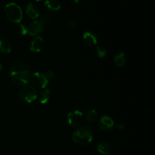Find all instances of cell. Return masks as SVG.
Wrapping results in <instances>:
<instances>
[{"label": "cell", "instance_id": "44dd1931", "mask_svg": "<svg viewBox=\"0 0 155 155\" xmlns=\"http://www.w3.org/2000/svg\"><path fill=\"white\" fill-rule=\"evenodd\" d=\"M44 74H45V76L46 77L47 80H48L49 82L51 81V80H52L56 76L55 72H54V71H52V70H48V71H45V72L44 73Z\"/></svg>", "mask_w": 155, "mask_h": 155}, {"label": "cell", "instance_id": "4fadbf2b", "mask_svg": "<svg viewBox=\"0 0 155 155\" xmlns=\"http://www.w3.org/2000/svg\"><path fill=\"white\" fill-rule=\"evenodd\" d=\"M45 6L49 10L56 12V11L60 10L61 7V3L59 0H45Z\"/></svg>", "mask_w": 155, "mask_h": 155}, {"label": "cell", "instance_id": "4316f807", "mask_svg": "<svg viewBox=\"0 0 155 155\" xmlns=\"http://www.w3.org/2000/svg\"><path fill=\"white\" fill-rule=\"evenodd\" d=\"M109 155H115V154H109Z\"/></svg>", "mask_w": 155, "mask_h": 155}, {"label": "cell", "instance_id": "e0dca14e", "mask_svg": "<svg viewBox=\"0 0 155 155\" xmlns=\"http://www.w3.org/2000/svg\"><path fill=\"white\" fill-rule=\"evenodd\" d=\"M114 63L117 68H122L126 63V54L124 52H120L114 56Z\"/></svg>", "mask_w": 155, "mask_h": 155}, {"label": "cell", "instance_id": "ac0fdd59", "mask_svg": "<svg viewBox=\"0 0 155 155\" xmlns=\"http://www.w3.org/2000/svg\"><path fill=\"white\" fill-rule=\"evenodd\" d=\"M96 52L98 56L101 58H104L106 57L107 54V50L104 45H98L96 47Z\"/></svg>", "mask_w": 155, "mask_h": 155}, {"label": "cell", "instance_id": "5bb4252c", "mask_svg": "<svg viewBox=\"0 0 155 155\" xmlns=\"http://www.w3.org/2000/svg\"><path fill=\"white\" fill-rule=\"evenodd\" d=\"M50 95H51V92L49 89H44L41 91L40 93L37 95V98L40 104H45L49 101Z\"/></svg>", "mask_w": 155, "mask_h": 155}, {"label": "cell", "instance_id": "8fae6325", "mask_svg": "<svg viewBox=\"0 0 155 155\" xmlns=\"http://www.w3.org/2000/svg\"><path fill=\"white\" fill-rule=\"evenodd\" d=\"M26 13L32 19H36L40 15V10L37 5L30 2L26 6Z\"/></svg>", "mask_w": 155, "mask_h": 155}, {"label": "cell", "instance_id": "8992f818", "mask_svg": "<svg viewBox=\"0 0 155 155\" xmlns=\"http://www.w3.org/2000/svg\"><path fill=\"white\" fill-rule=\"evenodd\" d=\"M83 114L80 110H75L68 113V116H67V120H68V124L71 127L76 128L80 125L82 120H83Z\"/></svg>", "mask_w": 155, "mask_h": 155}, {"label": "cell", "instance_id": "cb8c5ba5", "mask_svg": "<svg viewBox=\"0 0 155 155\" xmlns=\"http://www.w3.org/2000/svg\"><path fill=\"white\" fill-rule=\"evenodd\" d=\"M71 1H72L74 3H75V4H78V3L80 2V0H71Z\"/></svg>", "mask_w": 155, "mask_h": 155}, {"label": "cell", "instance_id": "7402d4cb", "mask_svg": "<svg viewBox=\"0 0 155 155\" xmlns=\"http://www.w3.org/2000/svg\"><path fill=\"white\" fill-rule=\"evenodd\" d=\"M68 27H69V29H71V30H75L76 28L77 27V21H76L75 19H70L69 21H68Z\"/></svg>", "mask_w": 155, "mask_h": 155}, {"label": "cell", "instance_id": "7c38bea8", "mask_svg": "<svg viewBox=\"0 0 155 155\" xmlns=\"http://www.w3.org/2000/svg\"><path fill=\"white\" fill-rule=\"evenodd\" d=\"M110 149H111V147H110V144L107 142H104V141L99 142L97 145L98 152L103 155H107L110 154Z\"/></svg>", "mask_w": 155, "mask_h": 155}, {"label": "cell", "instance_id": "d4e9b609", "mask_svg": "<svg viewBox=\"0 0 155 155\" xmlns=\"http://www.w3.org/2000/svg\"><path fill=\"white\" fill-rule=\"evenodd\" d=\"M2 69H3V68H2V65L1 64H0V72H1V71H2Z\"/></svg>", "mask_w": 155, "mask_h": 155}, {"label": "cell", "instance_id": "d6986e66", "mask_svg": "<svg viewBox=\"0 0 155 155\" xmlns=\"http://www.w3.org/2000/svg\"><path fill=\"white\" fill-rule=\"evenodd\" d=\"M51 21V16L50 14L48 13H44L43 15L41 16L39 22L42 24V25H47V24H50Z\"/></svg>", "mask_w": 155, "mask_h": 155}, {"label": "cell", "instance_id": "9c48e42d", "mask_svg": "<svg viewBox=\"0 0 155 155\" xmlns=\"http://www.w3.org/2000/svg\"><path fill=\"white\" fill-rule=\"evenodd\" d=\"M83 39L85 45L89 47L95 46L98 43V36L92 31L85 32L83 36Z\"/></svg>", "mask_w": 155, "mask_h": 155}, {"label": "cell", "instance_id": "5b68a950", "mask_svg": "<svg viewBox=\"0 0 155 155\" xmlns=\"http://www.w3.org/2000/svg\"><path fill=\"white\" fill-rule=\"evenodd\" d=\"M30 82L32 83L31 86H33L35 89H45L49 83L44 73L41 72H36L32 74Z\"/></svg>", "mask_w": 155, "mask_h": 155}, {"label": "cell", "instance_id": "603a6c76", "mask_svg": "<svg viewBox=\"0 0 155 155\" xmlns=\"http://www.w3.org/2000/svg\"><path fill=\"white\" fill-rule=\"evenodd\" d=\"M116 127H117V128L119 129V130H123V129L125 128L126 125L124 124V123L119 122V123H118V124H117Z\"/></svg>", "mask_w": 155, "mask_h": 155}, {"label": "cell", "instance_id": "52a82bcc", "mask_svg": "<svg viewBox=\"0 0 155 155\" xmlns=\"http://www.w3.org/2000/svg\"><path fill=\"white\" fill-rule=\"evenodd\" d=\"M98 127L101 131L110 132L114 127V120L110 116L103 115L98 120Z\"/></svg>", "mask_w": 155, "mask_h": 155}, {"label": "cell", "instance_id": "277c9868", "mask_svg": "<svg viewBox=\"0 0 155 155\" xmlns=\"http://www.w3.org/2000/svg\"><path fill=\"white\" fill-rule=\"evenodd\" d=\"M37 90L31 85L22 86L19 92V96L22 101L26 103H32L37 99Z\"/></svg>", "mask_w": 155, "mask_h": 155}, {"label": "cell", "instance_id": "484cf974", "mask_svg": "<svg viewBox=\"0 0 155 155\" xmlns=\"http://www.w3.org/2000/svg\"><path fill=\"white\" fill-rule=\"evenodd\" d=\"M36 1H37V2H39V1H42V0H36Z\"/></svg>", "mask_w": 155, "mask_h": 155}, {"label": "cell", "instance_id": "2e32d148", "mask_svg": "<svg viewBox=\"0 0 155 155\" xmlns=\"http://www.w3.org/2000/svg\"><path fill=\"white\" fill-rule=\"evenodd\" d=\"M97 117H98V112H97V110H95V109H92V110H89L86 114L85 120H86L87 124H92L96 120Z\"/></svg>", "mask_w": 155, "mask_h": 155}, {"label": "cell", "instance_id": "ffe728a7", "mask_svg": "<svg viewBox=\"0 0 155 155\" xmlns=\"http://www.w3.org/2000/svg\"><path fill=\"white\" fill-rule=\"evenodd\" d=\"M17 31L21 36H26L28 33V30H27V27H26L24 24H19L17 27Z\"/></svg>", "mask_w": 155, "mask_h": 155}, {"label": "cell", "instance_id": "6da1fadb", "mask_svg": "<svg viewBox=\"0 0 155 155\" xmlns=\"http://www.w3.org/2000/svg\"><path fill=\"white\" fill-rule=\"evenodd\" d=\"M31 76V68L27 62L22 61H15L9 70V77L17 87H22L28 84Z\"/></svg>", "mask_w": 155, "mask_h": 155}, {"label": "cell", "instance_id": "ba28073f", "mask_svg": "<svg viewBox=\"0 0 155 155\" xmlns=\"http://www.w3.org/2000/svg\"><path fill=\"white\" fill-rule=\"evenodd\" d=\"M28 34L31 36H39L44 30V26L39 21H33L30 23L27 27Z\"/></svg>", "mask_w": 155, "mask_h": 155}, {"label": "cell", "instance_id": "9a60e30c", "mask_svg": "<svg viewBox=\"0 0 155 155\" xmlns=\"http://www.w3.org/2000/svg\"><path fill=\"white\" fill-rule=\"evenodd\" d=\"M12 44L5 39H0V52L8 54L12 51Z\"/></svg>", "mask_w": 155, "mask_h": 155}, {"label": "cell", "instance_id": "3957f363", "mask_svg": "<svg viewBox=\"0 0 155 155\" xmlns=\"http://www.w3.org/2000/svg\"><path fill=\"white\" fill-rule=\"evenodd\" d=\"M5 14L10 22L20 24L23 19V12L21 8L15 2H9L5 6Z\"/></svg>", "mask_w": 155, "mask_h": 155}, {"label": "cell", "instance_id": "30bf717a", "mask_svg": "<svg viewBox=\"0 0 155 155\" xmlns=\"http://www.w3.org/2000/svg\"><path fill=\"white\" fill-rule=\"evenodd\" d=\"M44 45H45V42L41 36H36L30 43V50L32 52H40L43 49Z\"/></svg>", "mask_w": 155, "mask_h": 155}, {"label": "cell", "instance_id": "7a4b0ae2", "mask_svg": "<svg viewBox=\"0 0 155 155\" xmlns=\"http://www.w3.org/2000/svg\"><path fill=\"white\" fill-rule=\"evenodd\" d=\"M72 139L79 145H87L92 142L93 139V132L92 129L86 126L78 127L72 135Z\"/></svg>", "mask_w": 155, "mask_h": 155}]
</instances>
